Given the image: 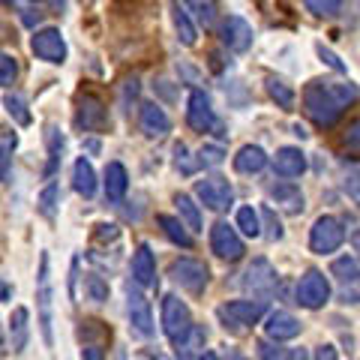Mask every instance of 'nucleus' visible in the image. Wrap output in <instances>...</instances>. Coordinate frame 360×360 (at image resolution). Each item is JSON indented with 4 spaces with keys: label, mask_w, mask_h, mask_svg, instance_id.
<instances>
[{
    "label": "nucleus",
    "mask_w": 360,
    "mask_h": 360,
    "mask_svg": "<svg viewBox=\"0 0 360 360\" xmlns=\"http://www.w3.org/2000/svg\"><path fill=\"white\" fill-rule=\"evenodd\" d=\"M162 330L174 345L193 330V312H189V307L177 295L162 297Z\"/></svg>",
    "instance_id": "3"
},
{
    "label": "nucleus",
    "mask_w": 360,
    "mask_h": 360,
    "mask_svg": "<svg viewBox=\"0 0 360 360\" xmlns=\"http://www.w3.org/2000/svg\"><path fill=\"white\" fill-rule=\"evenodd\" d=\"M357 96L360 87L352 82H309L303 90V111L319 127H333Z\"/></svg>",
    "instance_id": "1"
},
{
    "label": "nucleus",
    "mask_w": 360,
    "mask_h": 360,
    "mask_svg": "<svg viewBox=\"0 0 360 360\" xmlns=\"http://www.w3.org/2000/svg\"><path fill=\"white\" fill-rule=\"evenodd\" d=\"M172 21H174L177 39L184 42V45H195V39H198V30H195V25H193V15L186 13L180 0H174V6H172Z\"/></svg>",
    "instance_id": "24"
},
{
    "label": "nucleus",
    "mask_w": 360,
    "mask_h": 360,
    "mask_svg": "<svg viewBox=\"0 0 360 360\" xmlns=\"http://www.w3.org/2000/svg\"><path fill=\"white\" fill-rule=\"evenodd\" d=\"M13 297V285L9 283H0V300H9Z\"/></svg>",
    "instance_id": "51"
},
{
    "label": "nucleus",
    "mask_w": 360,
    "mask_h": 360,
    "mask_svg": "<svg viewBox=\"0 0 360 360\" xmlns=\"http://www.w3.org/2000/svg\"><path fill=\"white\" fill-rule=\"evenodd\" d=\"M354 250H357V252H360V229H357V231H354Z\"/></svg>",
    "instance_id": "54"
},
{
    "label": "nucleus",
    "mask_w": 360,
    "mask_h": 360,
    "mask_svg": "<svg viewBox=\"0 0 360 360\" xmlns=\"http://www.w3.org/2000/svg\"><path fill=\"white\" fill-rule=\"evenodd\" d=\"M132 279H135V285H153L156 283V258H153L150 243H139V250H135Z\"/></svg>",
    "instance_id": "18"
},
{
    "label": "nucleus",
    "mask_w": 360,
    "mask_h": 360,
    "mask_svg": "<svg viewBox=\"0 0 360 360\" xmlns=\"http://www.w3.org/2000/svg\"><path fill=\"white\" fill-rule=\"evenodd\" d=\"M285 360H309V352L307 348H291V352L285 354Z\"/></svg>",
    "instance_id": "49"
},
{
    "label": "nucleus",
    "mask_w": 360,
    "mask_h": 360,
    "mask_svg": "<svg viewBox=\"0 0 360 360\" xmlns=\"http://www.w3.org/2000/svg\"><path fill=\"white\" fill-rule=\"evenodd\" d=\"M210 250L219 258H225V262H238V258H243V252H246L238 229L229 222H217L210 229Z\"/></svg>",
    "instance_id": "12"
},
{
    "label": "nucleus",
    "mask_w": 360,
    "mask_h": 360,
    "mask_svg": "<svg viewBox=\"0 0 360 360\" xmlns=\"http://www.w3.org/2000/svg\"><path fill=\"white\" fill-rule=\"evenodd\" d=\"M345 144H348V148H354V150H360V117L348 123V129H345Z\"/></svg>",
    "instance_id": "46"
},
{
    "label": "nucleus",
    "mask_w": 360,
    "mask_h": 360,
    "mask_svg": "<svg viewBox=\"0 0 360 360\" xmlns=\"http://www.w3.org/2000/svg\"><path fill=\"white\" fill-rule=\"evenodd\" d=\"M238 229L246 234V238H258V234H262V217H258L255 207L238 210Z\"/></svg>",
    "instance_id": "33"
},
{
    "label": "nucleus",
    "mask_w": 360,
    "mask_h": 360,
    "mask_svg": "<svg viewBox=\"0 0 360 360\" xmlns=\"http://www.w3.org/2000/svg\"><path fill=\"white\" fill-rule=\"evenodd\" d=\"M225 160V150L219 144H205V148L198 150V165H219Z\"/></svg>",
    "instance_id": "41"
},
{
    "label": "nucleus",
    "mask_w": 360,
    "mask_h": 360,
    "mask_svg": "<svg viewBox=\"0 0 360 360\" xmlns=\"http://www.w3.org/2000/svg\"><path fill=\"white\" fill-rule=\"evenodd\" d=\"M340 300L342 303H360V274L348 283H340Z\"/></svg>",
    "instance_id": "43"
},
{
    "label": "nucleus",
    "mask_w": 360,
    "mask_h": 360,
    "mask_svg": "<svg viewBox=\"0 0 360 360\" xmlns=\"http://www.w3.org/2000/svg\"><path fill=\"white\" fill-rule=\"evenodd\" d=\"M51 274H49V252L39 255V274H37V307H39V328L45 345H54V330H51Z\"/></svg>",
    "instance_id": "4"
},
{
    "label": "nucleus",
    "mask_w": 360,
    "mask_h": 360,
    "mask_svg": "<svg viewBox=\"0 0 360 360\" xmlns=\"http://www.w3.org/2000/svg\"><path fill=\"white\" fill-rule=\"evenodd\" d=\"M45 4H51V6H60V4H63V0H45Z\"/></svg>",
    "instance_id": "55"
},
{
    "label": "nucleus",
    "mask_w": 360,
    "mask_h": 360,
    "mask_svg": "<svg viewBox=\"0 0 360 360\" xmlns=\"http://www.w3.org/2000/svg\"><path fill=\"white\" fill-rule=\"evenodd\" d=\"M4 352H9V348H6V340H4V330H0V354Z\"/></svg>",
    "instance_id": "53"
},
{
    "label": "nucleus",
    "mask_w": 360,
    "mask_h": 360,
    "mask_svg": "<svg viewBox=\"0 0 360 360\" xmlns=\"http://www.w3.org/2000/svg\"><path fill=\"white\" fill-rule=\"evenodd\" d=\"M60 160H63V135L58 132V127H49V165H45V177L58 172Z\"/></svg>",
    "instance_id": "31"
},
{
    "label": "nucleus",
    "mask_w": 360,
    "mask_h": 360,
    "mask_svg": "<svg viewBox=\"0 0 360 360\" xmlns=\"http://www.w3.org/2000/svg\"><path fill=\"white\" fill-rule=\"evenodd\" d=\"M4 108H6V115L13 117L18 127H30V111H27V103H25V96L21 94H6L4 96Z\"/></svg>",
    "instance_id": "30"
},
{
    "label": "nucleus",
    "mask_w": 360,
    "mask_h": 360,
    "mask_svg": "<svg viewBox=\"0 0 360 360\" xmlns=\"http://www.w3.org/2000/svg\"><path fill=\"white\" fill-rule=\"evenodd\" d=\"M307 9L312 15H321V18H330L342 9V0H307Z\"/></svg>",
    "instance_id": "37"
},
{
    "label": "nucleus",
    "mask_w": 360,
    "mask_h": 360,
    "mask_svg": "<svg viewBox=\"0 0 360 360\" xmlns=\"http://www.w3.org/2000/svg\"><path fill=\"white\" fill-rule=\"evenodd\" d=\"M58 198H60L58 184H49V186L42 189V195H39V210H42V217L54 219V205H58Z\"/></svg>",
    "instance_id": "38"
},
{
    "label": "nucleus",
    "mask_w": 360,
    "mask_h": 360,
    "mask_svg": "<svg viewBox=\"0 0 360 360\" xmlns=\"http://www.w3.org/2000/svg\"><path fill=\"white\" fill-rule=\"evenodd\" d=\"M30 312L25 307H15L13 309V319H9V336H13V352H25L27 348V336H30Z\"/></svg>",
    "instance_id": "25"
},
{
    "label": "nucleus",
    "mask_w": 360,
    "mask_h": 360,
    "mask_svg": "<svg viewBox=\"0 0 360 360\" xmlns=\"http://www.w3.org/2000/svg\"><path fill=\"white\" fill-rule=\"evenodd\" d=\"M15 78H18V60L9 51L0 49V87L15 84Z\"/></svg>",
    "instance_id": "35"
},
{
    "label": "nucleus",
    "mask_w": 360,
    "mask_h": 360,
    "mask_svg": "<svg viewBox=\"0 0 360 360\" xmlns=\"http://www.w3.org/2000/svg\"><path fill=\"white\" fill-rule=\"evenodd\" d=\"M264 312H267L264 300H231V303H222L217 309L219 321L231 330H243V328H250V324L262 321Z\"/></svg>",
    "instance_id": "2"
},
{
    "label": "nucleus",
    "mask_w": 360,
    "mask_h": 360,
    "mask_svg": "<svg viewBox=\"0 0 360 360\" xmlns=\"http://www.w3.org/2000/svg\"><path fill=\"white\" fill-rule=\"evenodd\" d=\"M75 123L84 132H99L108 127V108L96 94H78L75 99Z\"/></svg>",
    "instance_id": "8"
},
{
    "label": "nucleus",
    "mask_w": 360,
    "mask_h": 360,
    "mask_svg": "<svg viewBox=\"0 0 360 360\" xmlns=\"http://www.w3.org/2000/svg\"><path fill=\"white\" fill-rule=\"evenodd\" d=\"M72 186H75V193L84 198H94V193H96V172L84 156L75 160V165H72Z\"/></svg>",
    "instance_id": "22"
},
{
    "label": "nucleus",
    "mask_w": 360,
    "mask_h": 360,
    "mask_svg": "<svg viewBox=\"0 0 360 360\" xmlns=\"http://www.w3.org/2000/svg\"><path fill=\"white\" fill-rule=\"evenodd\" d=\"M264 333L270 336V340H276V342H283V340H295V336L300 333V321H297L291 312L276 309V312H270V315H267V321H264Z\"/></svg>",
    "instance_id": "17"
},
{
    "label": "nucleus",
    "mask_w": 360,
    "mask_h": 360,
    "mask_svg": "<svg viewBox=\"0 0 360 360\" xmlns=\"http://www.w3.org/2000/svg\"><path fill=\"white\" fill-rule=\"evenodd\" d=\"M195 195H198V201H201V205H205L207 210L222 213V210H229V207H231L234 189H231V184H229L225 177L213 174V177L198 180V184H195Z\"/></svg>",
    "instance_id": "7"
},
{
    "label": "nucleus",
    "mask_w": 360,
    "mask_h": 360,
    "mask_svg": "<svg viewBox=\"0 0 360 360\" xmlns=\"http://www.w3.org/2000/svg\"><path fill=\"white\" fill-rule=\"evenodd\" d=\"M127 189H129L127 165L123 162H108L105 165V198L111 201V205H117V201H123V195H127Z\"/></svg>",
    "instance_id": "20"
},
{
    "label": "nucleus",
    "mask_w": 360,
    "mask_h": 360,
    "mask_svg": "<svg viewBox=\"0 0 360 360\" xmlns=\"http://www.w3.org/2000/svg\"><path fill=\"white\" fill-rule=\"evenodd\" d=\"M168 274H172L174 283L184 291H189V295H201L210 283V270L205 262H198V258H174Z\"/></svg>",
    "instance_id": "5"
},
{
    "label": "nucleus",
    "mask_w": 360,
    "mask_h": 360,
    "mask_svg": "<svg viewBox=\"0 0 360 360\" xmlns=\"http://www.w3.org/2000/svg\"><path fill=\"white\" fill-rule=\"evenodd\" d=\"M330 300V283L321 270H307L297 283V303L307 309H321Z\"/></svg>",
    "instance_id": "9"
},
{
    "label": "nucleus",
    "mask_w": 360,
    "mask_h": 360,
    "mask_svg": "<svg viewBox=\"0 0 360 360\" xmlns=\"http://www.w3.org/2000/svg\"><path fill=\"white\" fill-rule=\"evenodd\" d=\"M345 193L354 198V205L360 207V174L357 172H348L345 174Z\"/></svg>",
    "instance_id": "44"
},
{
    "label": "nucleus",
    "mask_w": 360,
    "mask_h": 360,
    "mask_svg": "<svg viewBox=\"0 0 360 360\" xmlns=\"http://www.w3.org/2000/svg\"><path fill=\"white\" fill-rule=\"evenodd\" d=\"M264 165H267V153L258 148V144H246V148H240L238 156H234V168H238L240 174H255V172H262Z\"/></svg>",
    "instance_id": "23"
},
{
    "label": "nucleus",
    "mask_w": 360,
    "mask_h": 360,
    "mask_svg": "<svg viewBox=\"0 0 360 360\" xmlns=\"http://www.w3.org/2000/svg\"><path fill=\"white\" fill-rule=\"evenodd\" d=\"M174 205H177V213H180L177 219L186 225V231H189V234L201 231V210H198L195 201L189 198L186 193H177V195H174Z\"/></svg>",
    "instance_id": "27"
},
{
    "label": "nucleus",
    "mask_w": 360,
    "mask_h": 360,
    "mask_svg": "<svg viewBox=\"0 0 360 360\" xmlns=\"http://www.w3.org/2000/svg\"><path fill=\"white\" fill-rule=\"evenodd\" d=\"M186 120L195 132H210L217 127V115H213V105H210V96L205 90H193L189 94V103H186Z\"/></svg>",
    "instance_id": "14"
},
{
    "label": "nucleus",
    "mask_w": 360,
    "mask_h": 360,
    "mask_svg": "<svg viewBox=\"0 0 360 360\" xmlns=\"http://www.w3.org/2000/svg\"><path fill=\"white\" fill-rule=\"evenodd\" d=\"M342 240H345V229H342V222L336 217H319V219H315L312 231H309L312 252H319V255L336 252L342 246Z\"/></svg>",
    "instance_id": "6"
},
{
    "label": "nucleus",
    "mask_w": 360,
    "mask_h": 360,
    "mask_svg": "<svg viewBox=\"0 0 360 360\" xmlns=\"http://www.w3.org/2000/svg\"><path fill=\"white\" fill-rule=\"evenodd\" d=\"M198 360H219V354H213V352H205V354H201Z\"/></svg>",
    "instance_id": "52"
},
{
    "label": "nucleus",
    "mask_w": 360,
    "mask_h": 360,
    "mask_svg": "<svg viewBox=\"0 0 360 360\" xmlns=\"http://www.w3.org/2000/svg\"><path fill=\"white\" fill-rule=\"evenodd\" d=\"M274 172L279 177H300L307 172V153L300 148H279L274 156Z\"/></svg>",
    "instance_id": "19"
},
{
    "label": "nucleus",
    "mask_w": 360,
    "mask_h": 360,
    "mask_svg": "<svg viewBox=\"0 0 360 360\" xmlns=\"http://www.w3.org/2000/svg\"><path fill=\"white\" fill-rule=\"evenodd\" d=\"M127 312H129V324H132L135 330H139L141 336H153V312H150V303H148V297H144L132 283L127 288Z\"/></svg>",
    "instance_id": "13"
},
{
    "label": "nucleus",
    "mask_w": 360,
    "mask_h": 360,
    "mask_svg": "<svg viewBox=\"0 0 360 360\" xmlns=\"http://www.w3.org/2000/svg\"><path fill=\"white\" fill-rule=\"evenodd\" d=\"M267 195L276 201L285 213H303V193L295 184H276L267 189Z\"/></svg>",
    "instance_id": "21"
},
{
    "label": "nucleus",
    "mask_w": 360,
    "mask_h": 360,
    "mask_svg": "<svg viewBox=\"0 0 360 360\" xmlns=\"http://www.w3.org/2000/svg\"><path fill=\"white\" fill-rule=\"evenodd\" d=\"M174 168L177 172H184V174H193L198 168V160H189L186 144H174Z\"/></svg>",
    "instance_id": "40"
},
{
    "label": "nucleus",
    "mask_w": 360,
    "mask_h": 360,
    "mask_svg": "<svg viewBox=\"0 0 360 360\" xmlns=\"http://www.w3.org/2000/svg\"><path fill=\"white\" fill-rule=\"evenodd\" d=\"M30 51L45 63H63L66 60V39L58 27H42L33 33Z\"/></svg>",
    "instance_id": "10"
},
{
    "label": "nucleus",
    "mask_w": 360,
    "mask_h": 360,
    "mask_svg": "<svg viewBox=\"0 0 360 360\" xmlns=\"http://www.w3.org/2000/svg\"><path fill=\"white\" fill-rule=\"evenodd\" d=\"M139 127H141V132L148 135V139H165V135L172 132V117L165 115L162 105L144 103L141 111H139Z\"/></svg>",
    "instance_id": "16"
},
{
    "label": "nucleus",
    "mask_w": 360,
    "mask_h": 360,
    "mask_svg": "<svg viewBox=\"0 0 360 360\" xmlns=\"http://www.w3.org/2000/svg\"><path fill=\"white\" fill-rule=\"evenodd\" d=\"M219 39H222V45H225L229 51L243 54V51H250L255 33H252V25H250L246 18L229 15V18H222V25H219Z\"/></svg>",
    "instance_id": "11"
},
{
    "label": "nucleus",
    "mask_w": 360,
    "mask_h": 360,
    "mask_svg": "<svg viewBox=\"0 0 360 360\" xmlns=\"http://www.w3.org/2000/svg\"><path fill=\"white\" fill-rule=\"evenodd\" d=\"M258 354H262L264 360H285L283 348H276V345H270V342H258Z\"/></svg>",
    "instance_id": "47"
},
{
    "label": "nucleus",
    "mask_w": 360,
    "mask_h": 360,
    "mask_svg": "<svg viewBox=\"0 0 360 360\" xmlns=\"http://www.w3.org/2000/svg\"><path fill=\"white\" fill-rule=\"evenodd\" d=\"M13 150H15V135L13 139H4L0 144V180L9 184V162H13Z\"/></svg>",
    "instance_id": "39"
},
{
    "label": "nucleus",
    "mask_w": 360,
    "mask_h": 360,
    "mask_svg": "<svg viewBox=\"0 0 360 360\" xmlns=\"http://www.w3.org/2000/svg\"><path fill=\"white\" fill-rule=\"evenodd\" d=\"M84 291H87V297L94 303H105L108 300V283L99 274H87L84 276Z\"/></svg>",
    "instance_id": "34"
},
{
    "label": "nucleus",
    "mask_w": 360,
    "mask_h": 360,
    "mask_svg": "<svg viewBox=\"0 0 360 360\" xmlns=\"http://www.w3.org/2000/svg\"><path fill=\"white\" fill-rule=\"evenodd\" d=\"M156 222H160V229H162V234L172 243H177V246H184V250H189V246H193V234L186 231V225L180 222L177 217H168V213H160V217H156Z\"/></svg>",
    "instance_id": "26"
},
{
    "label": "nucleus",
    "mask_w": 360,
    "mask_h": 360,
    "mask_svg": "<svg viewBox=\"0 0 360 360\" xmlns=\"http://www.w3.org/2000/svg\"><path fill=\"white\" fill-rule=\"evenodd\" d=\"M267 94L270 99L279 105V108H295V87H291L288 82H283V78H276V75H267Z\"/></svg>",
    "instance_id": "28"
},
{
    "label": "nucleus",
    "mask_w": 360,
    "mask_h": 360,
    "mask_svg": "<svg viewBox=\"0 0 360 360\" xmlns=\"http://www.w3.org/2000/svg\"><path fill=\"white\" fill-rule=\"evenodd\" d=\"M319 54H321V60H328V66H330L333 72H340V75L345 72V63H342L340 58H336V54L328 49V45H319Z\"/></svg>",
    "instance_id": "45"
},
{
    "label": "nucleus",
    "mask_w": 360,
    "mask_h": 360,
    "mask_svg": "<svg viewBox=\"0 0 360 360\" xmlns=\"http://www.w3.org/2000/svg\"><path fill=\"white\" fill-rule=\"evenodd\" d=\"M0 4H6V6H13V4H15V0H0Z\"/></svg>",
    "instance_id": "57"
},
{
    "label": "nucleus",
    "mask_w": 360,
    "mask_h": 360,
    "mask_svg": "<svg viewBox=\"0 0 360 360\" xmlns=\"http://www.w3.org/2000/svg\"><path fill=\"white\" fill-rule=\"evenodd\" d=\"M84 360H105V357H103V348H96V345L84 348Z\"/></svg>",
    "instance_id": "50"
},
{
    "label": "nucleus",
    "mask_w": 360,
    "mask_h": 360,
    "mask_svg": "<svg viewBox=\"0 0 360 360\" xmlns=\"http://www.w3.org/2000/svg\"><path fill=\"white\" fill-rule=\"evenodd\" d=\"M258 217L264 219V229H267V238H270V240H279V238H283V225H279V219H276L274 210L262 207V213H258Z\"/></svg>",
    "instance_id": "42"
},
{
    "label": "nucleus",
    "mask_w": 360,
    "mask_h": 360,
    "mask_svg": "<svg viewBox=\"0 0 360 360\" xmlns=\"http://www.w3.org/2000/svg\"><path fill=\"white\" fill-rule=\"evenodd\" d=\"M243 288L252 291V295H270L276 288V270L267 258H255V262L246 267L243 274Z\"/></svg>",
    "instance_id": "15"
},
{
    "label": "nucleus",
    "mask_w": 360,
    "mask_h": 360,
    "mask_svg": "<svg viewBox=\"0 0 360 360\" xmlns=\"http://www.w3.org/2000/svg\"><path fill=\"white\" fill-rule=\"evenodd\" d=\"M231 360H250V357H243V354H231Z\"/></svg>",
    "instance_id": "56"
},
{
    "label": "nucleus",
    "mask_w": 360,
    "mask_h": 360,
    "mask_svg": "<svg viewBox=\"0 0 360 360\" xmlns=\"http://www.w3.org/2000/svg\"><path fill=\"white\" fill-rule=\"evenodd\" d=\"M184 9L189 15H195L201 27L217 25V0H184Z\"/></svg>",
    "instance_id": "29"
},
{
    "label": "nucleus",
    "mask_w": 360,
    "mask_h": 360,
    "mask_svg": "<svg viewBox=\"0 0 360 360\" xmlns=\"http://www.w3.org/2000/svg\"><path fill=\"white\" fill-rule=\"evenodd\" d=\"M330 274H333L336 279H340V283H348V279H354V276L360 274V267H357L354 258L342 255V258H336V262L330 264Z\"/></svg>",
    "instance_id": "36"
},
{
    "label": "nucleus",
    "mask_w": 360,
    "mask_h": 360,
    "mask_svg": "<svg viewBox=\"0 0 360 360\" xmlns=\"http://www.w3.org/2000/svg\"><path fill=\"white\" fill-rule=\"evenodd\" d=\"M160 360H168V357H160Z\"/></svg>",
    "instance_id": "58"
},
{
    "label": "nucleus",
    "mask_w": 360,
    "mask_h": 360,
    "mask_svg": "<svg viewBox=\"0 0 360 360\" xmlns=\"http://www.w3.org/2000/svg\"><path fill=\"white\" fill-rule=\"evenodd\" d=\"M315 360H340V357H336V348L333 345H321L319 352H315Z\"/></svg>",
    "instance_id": "48"
},
{
    "label": "nucleus",
    "mask_w": 360,
    "mask_h": 360,
    "mask_svg": "<svg viewBox=\"0 0 360 360\" xmlns=\"http://www.w3.org/2000/svg\"><path fill=\"white\" fill-rule=\"evenodd\" d=\"M201 345H205V330L195 328V324H193V330H189V333L184 336V340L177 342V357H180V360H193Z\"/></svg>",
    "instance_id": "32"
}]
</instances>
